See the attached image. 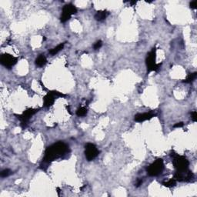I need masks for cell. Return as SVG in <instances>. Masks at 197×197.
Masks as SVG:
<instances>
[{
    "label": "cell",
    "mask_w": 197,
    "mask_h": 197,
    "mask_svg": "<svg viewBox=\"0 0 197 197\" xmlns=\"http://www.w3.org/2000/svg\"><path fill=\"white\" fill-rule=\"evenodd\" d=\"M155 59H156V49H155V48H153L149 53L147 54L146 59H145L148 73L152 72V71L155 72V71L159 70L160 64H157Z\"/></svg>",
    "instance_id": "3957f363"
},
{
    "label": "cell",
    "mask_w": 197,
    "mask_h": 197,
    "mask_svg": "<svg viewBox=\"0 0 197 197\" xmlns=\"http://www.w3.org/2000/svg\"><path fill=\"white\" fill-rule=\"evenodd\" d=\"M85 155L88 161H92L98 156L99 151L94 144L87 143L85 147Z\"/></svg>",
    "instance_id": "ba28073f"
},
{
    "label": "cell",
    "mask_w": 197,
    "mask_h": 197,
    "mask_svg": "<svg viewBox=\"0 0 197 197\" xmlns=\"http://www.w3.org/2000/svg\"><path fill=\"white\" fill-rule=\"evenodd\" d=\"M155 114L152 113V112H145V113H139L136 114L135 115V121L139 122H144V121L149 120L152 118V117L155 116Z\"/></svg>",
    "instance_id": "30bf717a"
},
{
    "label": "cell",
    "mask_w": 197,
    "mask_h": 197,
    "mask_svg": "<svg viewBox=\"0 0 197 197\" xmlns=\"http://www.w3.org/2000/svg\"><path fill=\"white\" fill-rule=\"evenodd\" d=\"M164 169V162L162 159H157L147 168V173L149 176H157Z\"/></svg>",
    "instance_id": "277c9868"
},
{
    "label": "cell",
    "mask_w": 197,
    "mask_h": 197,
    "mask_svg": "<svg viewBox=\"0 0 197 197\" xmlns=\"http://www.w3.org/2000/svg\"><path fill=\"white\" fill-rule=\"evenodd\" d=\"M190 8H193V9H195V8H197V2L196 1H192V2H190Z\"/></svg>",
    "instance_id": "ffe728a7"
},
{
    "label": "cell",
    "mask_w": 197,
    "mask_h": 197,
    "mask_svg": "<svg viewBox=\"0 0 197 197\" xmlns=\"http://www.w3.org/2000/svg\"><path fill=\"white\" fill-rule=\"evenodd\" d=\"M102 42L101 40H98V41H97L95 44H94L93 48L95 50H98V49H99V48L102 47Z\"/></svg>",
    "instance_id": "ac0fdd59"
},
{
    "label": "cell",
    "mask_w": 197,
    "mask_h": 197,
    "mask_svg": "<svg viewBox=\"0 0 197 197\" xmlns=\"http://www.w3.org/2000/svg\"><path fill=\"white\" fill-rule=\"evenodd\" d=\"M172 163H173L175 169H176V172H185L189 170V162L185 157L182 155H179L176 153H172Z\"/></svg>",
    "instance_id": "7a4b0ae2"
},
{
    "label": "cell",
    "mask_w": 197,
    "mask_h": 197,
    "mask_svg": "<svg viewBox=\"0 0 197 197\" xmlns=\"http://www.w3.org/2000/svg\"><path fill=\"white\" fill-rule=\"evenodd\" d=\"M109 15V12L106 10H100L98 11V12L95 13V20L97 21H103L105 20V18H107V16Z\"/></svg>",
    "instance_id": "8fae6325"
},
{
    "label": "cell",
    "mask_w": 197,
    "mask_h": 197,
    "mask_svg": "<svg viewBox=\"0 0 197 197\" xmlns=\"http://www.w3.org/2000/svg\"><path fill=\"white\" fill-rule=\"evenodd\" d=\"M11 173H12V172H11L10 169H4V170H2V172H1V176H2V178H5V177L8 176Z\"/></svg>",
    "instance_id": "e0dca14e"
},
{
    "label": "cell",
    "mask_w": 197,
    "mask_h": 197,
    "mask_svg": "<svg viewBox=\"0 0 197 197\" xmlns=\"http://www.w3.org/2000/svg\"><path fill=\"white\" fill-rule=\"evenodd\" d=\"M142 179H139V180L138 181V182H137V183H136V186H137V187L139 186V185H140L141 184H142Z\"/></svg>",
    "instance_id": "7402d4cb"
},
{
    "label": "cell",
    "mask_w": 197,
    "mask_h": 197,
    "mask_svg": "<svg viewBox=\"0 0 197 197\" xmlns=\"http://www.w3.org/2000/svg\"><path fill=\"white\" fill-rule=\"evenodd\" d=\"M77 12V8L75 5L72 4H68V5H64L62 8V15L60 17V20L62 22H65L69 20L72 15Z\"/></svg>",
    "instance_id": "5b68a950"
},
{
    "label": "cell",
    "mask_w": 197,
    "mask_h": 197,
    "mask_svg": "<svg viewBox=\"0 0 197 197\" xmlns=\"http://www.w3.org/2000/svg\"><path fill=\"white\" fill-rule=\"evenodd\" d=\"M38 111V109H28L25 111H24L22 115H18V119L21 121L22 125L25 126V125L27 124L28 121L29 120V119H30L32 115H35Z\"/></svg>",
    "instance_id": "9c48e42d"
},
{
    "label": "cell",
    "mask_w": 197,
    "mask_h": 197,
    "mask_svg": "<svg viewBox=\"0 0 197 197\" xmlns=\"http://www.w3.org/2000/svg\"><path fill=\"white\" fill-rule=\"evenodd\" d=\"M69 151L68 145L62 142H58L48 146L45 151V155L42 159L44 163H49L68 153Z\"/></svg>",
    "instance_id": "6da1fadb"
},
{
    "label": "cell",
    "mask_w": 197,
    "mask_h": 197,
    "mask_svg": "<svg viewBox=\"0 0 197 197\" xmlns=\"http://www.w3.org/2000/svg\"><path fill=\"white\" fill-rule=\"evenodd\" d=\"M175 184H176V180L175 179H171L169 181H167V182H163L162 185L165 187H168V188H171L172 186H175Z\"/></svg>",
    "instance_id": "2e32d148"
},
{
    "label": "cell",
    "mask_w": 197,
    "mask_h": 197,
    "mask_svg": "<svg viewBox=\"0 0 197 197\" xmlns=\"http://www.w3.org/2000/svg\"><path fill=\"white\" fill-rule=\"evenodd\" d=\"M191 117H192V119L194 121V122H196L197 121V112L195 111H193V112L191 113Z\"/></svg>",
    "instance_id": "d6986e66"
},
{
    "label": "cell",
    "mask_w": 197,
    "mask_h": 197,
    "mask_svg": "<svg viewBox=\"0 0 197 197\" xmlns=\"http://www.w3.org/2000/svg\"><path fill=\"white\" fill-rule=\"evenodd\" d=\"M197 77V72H193V73H190L188 75V76L186 77L185 80L183 81L185 83H191V82H193Z\"/></svg>",
    "instance_id": "5bb4252c"
},
{
    "label": "cell",
    "mask_w": 197,
    "mask_h": 197,
    "mask_svg": "<svg viewBox=\"0 0 197 197\" xmlns=\"http://www.w3.org/2000/svg\"><path fill=\"white\" fill-rule=\"evenodd\" d=\"M64 45H65V43H61V44H59V45H57L56 47H55V48H52V49L49 51V54L52 55H55V54H57L58 52H60L62 48H63Z\"/></svg>",
    "instance_id": "4fadbf2b"
},
{
    "label": "cell",
    "mask_w": 197,
    "mask_h": 197,
    "mask_svg": "<svg viewBox=\"0 0 197 197\" xmlns=\"http://www.w3.org/2000/svg\"><path fill=\"white\" fill-rule=\"evenodd\" d=\"M47 59L46 57L44 55H38V58L35 59V65L38 67H42L46 64Z\"/></svg>",
    "instance_id": "7c38bea8"
},
{
    "label": "cell",
    "mask_w": 197,
    "mask_h": 197,
    "mask_svg": "<svg viewBox=\"0 0 197 197\" xmlns=\"http://www.w3.org/2000/svg\"><path fill=\"white\" fill-rule=\"evenodd\" d=\"M87 114V109L85 107H80L78 110L76 111V115L79 117L85 116Z\"/></svg>",
    "instance_id": "9a60e30c"
},
{
    "label": "cell",
    "mask_w": 197,
    "mask_h": 197,
    "mask_svg": "<svg viewBox=\"0 0 197 197\" xmlns=\"http://www.w3.org/2000/svg\"><path fill=\"white\" fill-rule=\"evenodd\" d=\"M18 58L13 55H10L8 53H4L1 55L0 58V62L2 65L7 68H11L13 65H15L17 63Z\"/></svg>",
    "instance_id": "52a82bcc"
},
{
    "label": "cell",
    "mask_w": 197,
    "mask_h": 197,
    "mask_svg": "<svg viewBox=\"0 0 197 197\" xmlns=\"http://www.w3.org/2000/svg\"><path fill=\"white\" fill-rule=\"evenodd\" d=\"M65 95L62 92L57 91H51L48 92L43 98V105L45 107H50L54 104L55 99L56 97H65Z\"/></svg>",
    "instance_id": "8992f818"
},
{
    "label": "cell",
    "mask_w": 197,
    "mask_h": 197,
    "mask_svg": "<svg viewBox=\"0 0 197 197\" xmlns=\"http://www.w3.org/2000/svg\"><path fill=\"white\" fill-rule=\"evenodd\" d=\"M183 122H178V123L175 124V125H173L174 128H180V127H182L183 126Z\"/></svg>",
    "instance_id": "44dd1931"
}]
</instances>
